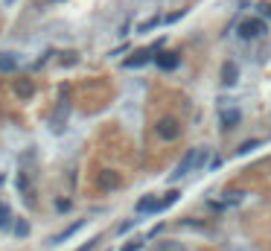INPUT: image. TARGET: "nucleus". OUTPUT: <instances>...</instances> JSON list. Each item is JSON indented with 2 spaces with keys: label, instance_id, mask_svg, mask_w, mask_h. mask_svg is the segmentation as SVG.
Wrapping results in <instances>:
<instances>
[{
  "label": "nucleus",
  "instance_id": "nucleus-4",
  "mask_svg": "<svg viewBox=\"0 0 271 251\" xmlns=\"http://www.w3.org/2000/svg\"><path fill=\"white\" fill-rule=\"evenodd\" d=\"M239 120H242V111H239V108H222V114H219L222 132H230L234 126H239Z\"/></svg>",
  "mask_w": 271,
  "mask_h": 251
},
{
  "label": "nucleus",
  "instance_id": "nucleus-17",
  "mask_svg": "<svg viewBox=\"0 0 271 251\" xmlns=\"http://www.w3.org/2000/svg\"><path fill=\"white\" fill-rule=\"evenodd\" d=\"M15 234H18V236H26V234H30V225H26L24 219H20V222L15 225Z\"/></svg>",
  "mask_w": 271,
  "mask_h": 251
},
{
  "label": "nucleus",
  "instance_id": "nucleus-14",
  "mask_svg": "<svg viewBox=\"0 0 271 251\" xmlns=\"http://www.w3.org/2000/svg\"><path fill=\"white\" fill-rule=\"evenodd\" d=\"M175 201H178V193H175V190H170V193H166V199L160 201V210H164V207H170V204H175Z\"/></svg>",
  "mask_w": 271,
  "mask_h": 251
},
{
  "label": "nucleus",
  "instance_id": "nucleus-22",
  "mask_svg": "<svg viewBox=\"0 0 271 251\" xmlns=\"http://www.w3.org/2000/svg\"><path fill=\"white\" fill-rule=\"evenodd\" d=\"M160 251H184V248H178V245H172V242H164V245H160Z\"/></svg>",
  "mask_w": 271,
  "mask_h": 251
},
{
  "label": "nucleus",
  "instance_id": "nucleus-8",
  "mask_svg": "<svg viewBox=\"0 0 271 251\" xmlns=\"http://www.w3.org/2000/svg\"><path fill=\"white\" fill-rule=\"evenodd\" d=\"M79 228H85V219H79V222H73V225H70V228H64V231H62V234H58V236H52V245H62V242H64V239H70V236L76 234Z\"/></svg>",
  "mask_w": 271,
  "mask_h": 251
},
{
  "label": "nucleus",
  "instance_id": "nucleus-2",
  "mask_svg": "<svg viewBox=\"0 0 271 251\" xmlns=\"http://www.w3.org/2000/svg\"><path fill=\"white\" fill-rule=\"evenodd\" d=\"M160 47H164V41H158V44H152L149 50H140V53H134L132 59H126V62H122V67H128V70H134V67H143V65H149V62H152V59H154V53L160 50Z\"/></svg>",
  "mask_w": 271,
  "mask_h": 251
},
{
  "label": "nucleus",
  "instance_id": "nucleus-15",
  "mask_svg": "<svg viewBox=\"0 0 271 251\" xmlns=\"http://www.w3.org/2000/svg\"><path fill=\"white\" fill-rule=\"evenodd\" d=\"M204 161H207V149H196V169H202Z\"/></svg>",
  "mask_w": 271,
  "mask_h": 251
},
{
  "label": "nucleus",
  "instance_id": "nucleus-13",
  "mask_svg": "<svg viewBox=\"0 0 271 251\" xmlns=\"http://www.w3.org/2000/svg\"><path fill=\"white\" fill-rule=\"evenodd\" d=\"M228 199H224V204H239V201L245 199V193H224Z\"/></svg>",
  "mask_w": 271,
  "mask_h": 251
},
{
  "label": "nucleus",
  "instance_id": "nucleus-20",
  "mask_svg": "<svg viewBox=\"0 0 271 251\" xmlns=\"http://www.w3.org/2000/svg\"><path fill=\"white\" fill-rule=\"evenodd\" d=\"M256 9H260V12H262V15H266V18H268V21H271V3H260Z\"/></svg>",
  "mask_w": 271,
  "mask_h": 251
},
{
  "label": "nucleus",
  "instance_id": "nucleus-1",
  "mask_svg": "<svg viewBox=\"0 0 271 251\" xmlns=\"http://www.w3.org/2000/svg\"><path fill=\"white\" fill-rule=\"evenodd\" d=\"M268 33V24L262 18H248V21H239V38L242 41H251V38H260V35Z\"/></svg>",
  "mask_w": 271,
  "mask_h": 251
},
{
  "label": "nucleus",
  "instance_id": "nucleus-24",
  "mask_svg": "<svg viewBox=\"0 0 271 251\" xmlns=\"http://www.w3.org/2000/svg\"><path fill=\"white\" fill-rule=\"evenodd\" d=\"M96 242H100V239H90V242H85V245H82V248H79V251H90V248H94V245H96Z\"/></svg>",
  "mask_w": 271,
  "mask_h": 251
},
{
  "label": "nucleus",
  "instance_id": "nucleus-21",
  "mask_svg": "<svg viewBox=\"0 0 271 251\" xmlns=\"http://www.w3.org/2000/svg\"><path fill=\"white\" fill-rule=\"evenodd\" d=\"M143 242H146V239H143ZM143 242H132V245H126L122 251H140V248H143Z\"/></svg>",
  "mask_w": 271,
  "mask_h": 251
},
{
  "label": "nucleus",
  "instance_id": "nucleus-9",
  "mask_svg": "<svg viewBox=\"0 0 271 251\" xmlns=\"http://www.w3.org/2000/svg\"><path fill=\"white\" fill-rule=\"evenodd\" d=\"M154 62H158V67H160V70H172V67H178V62H181V59H178V53H164V56H158Z\"/></svg>",
  "mask_w": 271,
  "mask_h": 251
},
{
  "label": "nucleus",
  "instance_id": "nucleus-7",
  "mask_svg": "<svg viewBox=\"0 0 271 251\" xmlns=\"http://www.w3.org/2000/svg\"><path fill=\"white\" fill-rule=\"evenodd\" d=\"M134 210H137V213H160V201H154L152 196H146V199L137 201Z\"/></svg>",
  "mask_w": 271,
  "mask_h": 251
},
{
  "label": "nucleus",
  "instance_id": "nucleus-18",
  "mask_svg": "<svg viewBox=\"0 0 271 251\" xmlns=\"http://www.w3.org/2000/svg\"><path fill=\"white\" fill-rule=\"evenodd\" d=\"M137 222H140V219H132V222H122V225H120L117 231H120V234H126V231H132V228H134Z\"/></svg>",
  "mask_w": 271,
  "mask_h": 251
},
{
  "label": "nucleus",
  "instance_id": "nucleus-11",
  "mask_svg": "<svg viewBox=\"0 0 271 251\" xmlns=\"http://www.w3.org/2000/svg\"><path fill=\"white\" fill-rule=\"evenodd\" d=\"M164 24V18H149V21H143L140 27H137V33H152L154 27H160Z\"/></svg>",
  "mask_w": 271,
  "mask_h": 251
},
{
  "label": "nucleus",
  "instance_id": "nucleus-19",
  "mask_svg": "<svg viewBox=\"0 0 271 251\" xmlns=\"http://www.w3.org/2000/svg\"><path fill=\"white\" fill-rule=\"evenodd\" d=\"M181 18H184V9L175 12V15H166V18H164V24H175V21H181Z\"/></svg>",
  "mask_w": 271,
  "mask_h": 251
},
{
  "label": "nucleus",
  "instance_id": "nucleus-16",
  "mask_svg": "<svg viewBox=\"0 0 271 251\" xmlns=\"http://www.w3.org/2000/svg\"><path fill=\"white\" fill-rule=\"evenodd\" d=\"M6 225H9V207L0 204V228H6Z\"/></svg>",
  "mask_w": 271,
  "mask_h": 251
},
{
  "label": "nucleus",
  "instance_id": "nucleus-10",
  "mask_svg": "<svg viewBox=\"0 0 271 251\" xmlns=\"http://www.w3.org/2000/svg\"><path fill=\"white\" fill-rule=\"evenodd\" d=\"M18 67V59L12 53H0V73H12Z\"/></svg>",
  "mask_w": 271,
  "mask_h": 251
},
{
  "label": "nucleus",
  "instance_id": "nucleus-3",
  "mask_svg": "<svg viewBox=\"0 0 271 251\" xmlns=\"http://www.w3.org/2000/svg\"><path fill=\"white\" fill-rule=\"evenodd\" d=\"M190 172H196V149H190V152L184 155V158H181V164L175 167V172H170V181L175 184V181H181V178H186Z\"/></svg>",
  "mask_w": 271,
  "mask_h": 251
},
{
  "label": "nucleus",
  "instance_id": "nucleus-5",
  "mask_svg": "<svg viewBox=\"0 0 271 251\" xmlns=\"http://www.w3.org/2000/svg\"><path fill=\"white\" fill-rule=\"evenodd\" d=\"M239 82V65L236 62H224L222 65V85L224 88H234Z\"/></svg>",
  "mask_w": 271,
  "mask_h": 251
},
{
  "label": "nucleus",
  "instance_id": "nucleus-23",
  "mask_svg": "<svg viewBox=\"0 0 271 251\" xmlns=\"http://www.w3.org/2000/svg\"><path fill=\"white\" fill-rule=\"evenodd\" d=\"M222 167V158H210V169H219Z\"/></svg>",
  "mask_w": 271,
  "mask_h": 251
},
{
  "label": "nucleus",
  "instance_id": "nucleus-12",
  "mask_svg": "<svg viewBox=\"0 0 271 251\" xmlns=\"http://www.w3.org/2000/svg\"><path fill=\"white\" fill-rule=\"evenodd\" d=\"M254 149H260V140H245L236 152H239V155H248V152H254Z\"/></svg>",
  "mask_w": 271,
  "mask_h": 251
},
{
  "label": "nucleus",
  "instance_id": "nucleus-6",
  "mask_svg": "<svg viewBox=\"0 0 271 251\" xmlns=\"http://www.w3.org/2000/svg\"><path fill=\"white\" fill-rule=\"evenodd\" d=\"M158 137H160V140H175V137H178V123H175V120H160V123H158Z\"/></svg>",
  "mask_w": 271,
  "mask_h": 251
}]
</instances>
